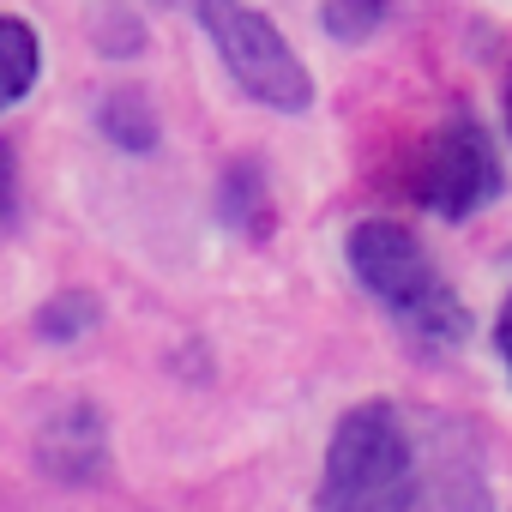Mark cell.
I'll use <instances>...</instances> for the list:
<instances>
[{"label":"cell","instance_id":"obj_13","mask_svg":"<svg viewBox=\"0 0 512 512\" xmlns=\"http://www.w3.org/2000/svg\"><path fill=\"white\" fill-rule=\"evenodd\" d=\"M506 127H512V85H506Z\"/></svg>","mask_w":512,"mask_h":512},{"label":"cell","instance_id":"obj_8","mask_svg":"<svg viewBox=\"0 0 512 512\" xmlns=\"http://www.w3.org/2000/svg\"><path fill=\"white\" fill-rule=\"evenodd\" d=\"M217 211H223V223H235V229L266 235V229H272V205H266L260 169H253V163H235V169L223 175V187H217Z\"/></svg>","mask_w":512,"mask_h":512},{"label":"cell","instance_id":"obj_3","mask_svg":"<svg viewBox=\"0 0 512 512\" xmlns=\"http://www.w3.org/2000/svg\"><path fill=\"white\" fill-rule=\"evenodd\" d=\"M193 13L217 49V61L229 67V79L266 109H284V115H302L314 103V85H308V67L296 61V49L284 43V31L253 13L247 0H193Z\"/></svg>","mask_w":512,"mask_h":512},{"label":"cell","instance_id":"obj_10","mask_svg":"<svg viewBox=\"0 0 512 512\" xmlns=\"http://www.w3.org/2000/svg\"><path fill=\"white\" fill-rule=\"evenodd\" d=\"M386 13H392V0H326V7H320V25H326V37H338V43H368V37L386 25Z\"/></svg>","mask_w":512,"mask_h":512},{"label":"cell","instance_id":"obj_4","mask_svg":"<svg viewBox=\"0 0 512 512\" xmlns=\"http://www.w3.org/2000/svg\"><path fill=\"white\" fill-rule=\"evenodd\" d=\"M416 193H422V205H428V211H440L446 223H464L470 211H482V205L500 193L494 145H488V133H482L470 115L446 121V127L428 139Z\"/></svg>","mask_w":512,"mask_h":512},{"label":"cell","instance_id":"obj_1","mask_svg":"<svg viewBox=\"0 0 512 512\" xmlns=\"http://www.w3.org/2000/svg\"><path fill=\"white\" fill-rule=\"evenodd\" d=\"M314 512H428L416 440L392 404H356L332 428Z\"/></svg>","mask_w":512,"mask_h":512},{"label":"cell","instance_id":"obj_6","mask_svg":"<svg viewBox=\"0 0 512 512\" xmlns=\"http://www.w3.org/2000/svg\"><path fill=\"white\" fill-rule=\"evenodd\" d=\"M37 73H43V43H37V31H31L25 19H13V13H0V109L25 103L31 85H37Z\"/></svg>","mask_w":512,"mask_h":512},{"label":"cell","instance_id":"obj_9","mask_svg":"<svg viewBox=\"0 0 512 512\" xmlns=\"http://www.w3.org/2000/svg\"><path fill=\"white\" fill-rule=\"evenodd\" d=\"M97 314H103V308H97L91 290H61L55 302L37 308L31 326H37V338H49V344H73V338H85V332L97 326Z\"/></svg>","mask_w":512,"mask_h":512},{"label":"cell","instance_id":"obj_7","mask_svg":"<svg viewBox=\"0 0 512 512\" xmlns=\"http://www.w3.org/2000/svg\"><path fill=\"white\" fill-rule=\"evenodd\" d=\"M97 127H103V139L121 145V151H151V145H157V115H151L145 91H109L103 109H97Z\"/></svg>","mask_w":512,"mask_h":512},{"label":"cell","instance_id":"obj_5","mask_svg":"<svg viewBox=\"0 0 512 512\" xmlns=\"http://www.w3.org/2000/svg\"><path fill=\"white\" fill-rule=\"evenodd\" d=\"M37 464H43L55 482H97L103 464H109L97 410H91V404H73V410L49 416V422L37 428Z\"/></svg>","mask_w":512,"mask_h":512},{"label":"cell","instance_id":"obj_11","mask_svg":"<svg viewBox=\"0 0 512 512\" xmlns=\"http://www.w3.org/2000/svg\"><path fill=\"white\" fill-rule=\"evenodd\" d=\"M13 205H19V163H13V145L0 139V223L13 217Z\"/></svg>","mask_w":512,"mask_h":512},{"label":"cell","instance_id":"obj_2","mask_svg":"<svg viewBox=\"0 0 512 512\" xmlns=\"http://www.w3.org/2000/svg\"><path fill=\"white\" fill-rule=\"evenodd\" d=\"M350 272L362 278V290L374 302H386L404 326H416L422 338H464L470 332V314L464 302L440 284L428 247L404 229V223H386V217H368L350 229Z\"/></svg>","mask_w":512,"mask_h":512},{"label":"cell","instance_id":"obj_12","mask_svg":"<svg viewBox=\"0 0 512 512\" xmlns=\"http://www.w3.org/2000/svg\"><path fill=\"white\" fill-rule=\"evenodd\" d=\"M494 344H500V356H506V368H512V296L500 302V320H494Z\"/></svg>","mask_w":512,"mask_h":512}]
</instances>
